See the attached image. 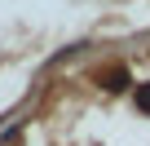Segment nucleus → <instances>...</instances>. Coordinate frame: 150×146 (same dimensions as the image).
<instances>
[{
  "mask_svg": "<svg viewBox=\"0 0 150 146\" xmlns=\"http://www.w3.org/2000/svg\"><path fill=\"white\" fill-rule=\"evenodd\" d=\"M106 89H110V93H124V89H128V71H124V66H115L110 75H106Z\"/></svg>",
  "mask_w": 150,
  "mask_h": 146,
  "instance_id": "nucleus-1",
  "label": "nucleus"
},
{
  "mask_svg": "<svg viewBox=\"0 0 150 146\" xmlns=\"http://www.w3.org/2000/svg\"><path fill=\"white\" fill-rule=\"evenodd\" d=\"M137 106H141V111H150V80L137 89Z\"/></svg>",
  "mask_w": 150,
  "mask_h": 146,
  "instance_id": "nucleus-2",
  "label": "nucleus"
}]
</instances>
